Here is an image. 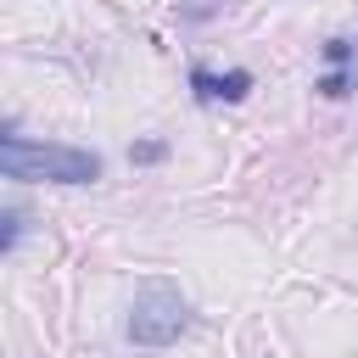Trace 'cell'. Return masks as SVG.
Here are the masks:
<instances>
[{"label":"cell","instance_id":"6da1fadb","mask_svg":"<svg viewBox=\"0 0 358 358\" xmlns=\"http://www.w3.org/2000/svg\"><path fill=\"white\" fill-rule=\"evenodd\" d=\"M0 168L17 185H95L101 179V157L84 145H62V140H22L6 123L0 140Z\"/></svg>","mask_w":358,"mask_h":358},{"label":"cell","instance_id":"7a4b0ae2","mask_svg":"<svg viewBox=\"0 0 358 358\" xmlns=\"http://www.w3.org/2000/svg\"><path fill=\"white\" fill-rule=\"evenodd\" d=\"M190 330V296L168 280V274H145L134 285V308H129V341L134 347H173Z\"/></svg>","mask_w":358,"mask_h":358},{"label":"cell","instance_id":"3957f363","mask_svg":"<svg viewBox=\"0 0 358 358\" xmlns=\"http://www.w3.org/2000/svg\"><path fill=\"white\" fill-rule=\"evenodd\" d=\"M246 90H252V73H246V67H229V73L190 67V95H196L201 106H213V101H246Z\"/></svg>","mask_w":358,"mask_h":358},{"label":"cell","instance_id":"277c9868","mask_svg":"<svg viewBox=\"0 0 358 358\" xmlns=\"http://www.w3.org/2000/svg\"><path fill=\"white\" fill-rule=\"evenodd\" d=\"M352 84H358V67H330L313 90H319L324 101H347V95H352Z\"/></svg>","mask_w":358,"mask_h":358},{"label":"cell","instance_id":"5b68a950","mask_svg":"<svg viewBox=\"0 0 358 358\" xmlns=\"http://www.w3.org/2000/svg\"><path fill=\"white\" fill-rule=\"evenodd\" d=\"M324 62H330V67H358L352 39H341V34H336V39H324Z\"/></svg>","mask_w":358,"mask_h":358},{"label":"cell","instance_id":"8992f818","mask_svg":"<svg viewBox=\"0 0 358 358\" xmlns=\"http://www.w3.org/2000/svg\"><path fill=\"white\" fill-rule=\"evenodd\" d=\"M224 11V0H185L179 6V22H207V17H218Z\"/></svg>","mask_w":358,"mask_h":358},{"label":"cell","instance_id":"52a82bcc","mask_svg":"<svg viewBox=\"0 0 358 358\" xmlns=\"http://www.w3.org/2000/svg\"><path fill=\"white\" fill-rule=\"evenodd\" d=\"M168 157V140H134L129 145V162H162Z\"/></svg>","mask_w":358,"mask_h":358},{"label":"cell","instance_id":"ba28073f","mask_svg":"<svg viewBox=\"0 0 358 358\" xmlns=\"http://www.w3.org/2000/svg\"><path fill=\"white\" fill-rule=\"evenodd\" d=\"M0 224H6V229H0V252H11V246H17V235H22V213H17V207H6V213H0Z\"/></svg>","mask_w":358,"mask_h":358}]
</instances>
